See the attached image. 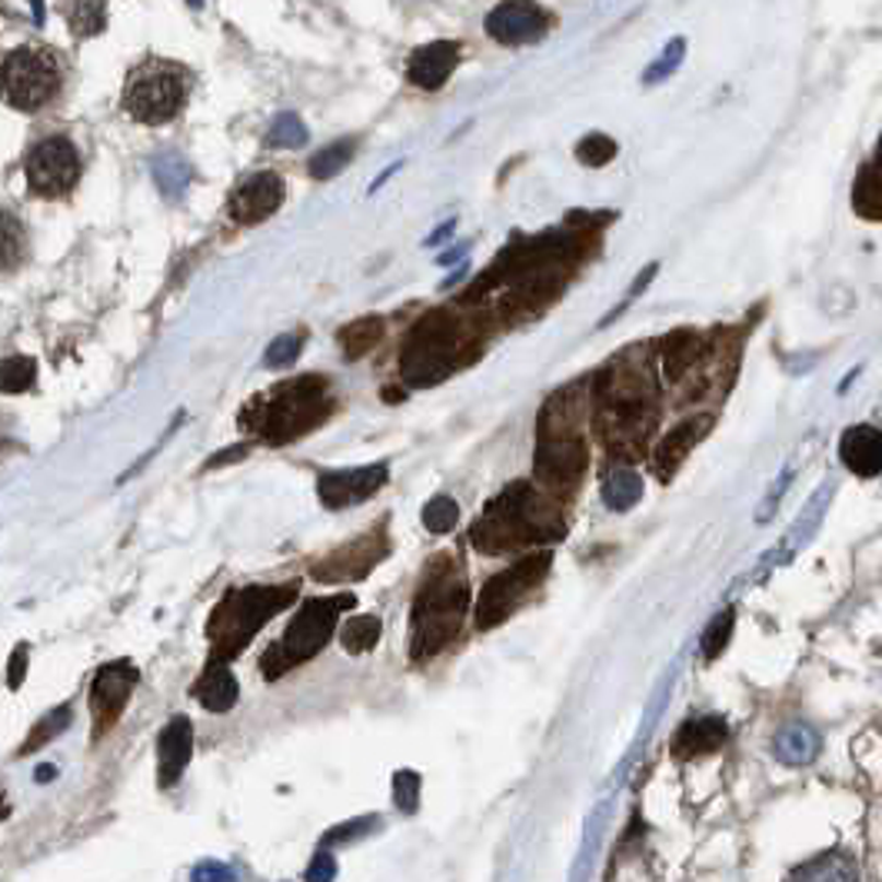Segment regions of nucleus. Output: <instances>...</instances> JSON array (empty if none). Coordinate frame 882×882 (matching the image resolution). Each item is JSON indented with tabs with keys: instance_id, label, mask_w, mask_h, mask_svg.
Wrapping results in <instances>:
<instances>
[{
	"instance_id": "nucleus-1",
	"label": "nucleus",
	"mask_w": 882,
	"mask_h": 882,
	"mask_svg": "<svg viewBox=\"0 0 882 882\" xmlns=\"http://www.w3.org/2000/svg\"><path fill=\"white\" fill-rule=\"evenodd\" d=\"M470 610V583L457 556L439 553L426 563L410 613V656L430 659L444 652L463 630Z\"/></svg>"
},
{
	"instance_id": "nucleus-2",
	"label": "nucleus",
	"mask_w": 882,
	"mask_h": 882,
	"mask_svg": "<svg viewBox=\"0 0 882 882\" xmlns=\"http://www.w3.org/2000/svg\"><path fill=\"white\" fill-rule=\"evenodd\" d=\"M563 520L556 506L540 496L530 483L506 486L473 524L470 540L480 553H513L530 543H553L563 537Z\"/></svg>"
},
{
	"instance_id": "nucleus-3",
	"label": "nucleus",
	"mask_w": 882,
	"mask_h": 882,
	"mask_svg": "<svg viewBox=\"0 0 882 882\" xmlns=\"http://www.w3.org/2000/svg\"><path fill=\"white\" fill-rule=\"evenodd\" d=\"M600 436L620 454H636L656 423V384L649 363H633V353L603 374L600 387Z\"/></svg>"
},
{
	"instance_id": "nucleus-4",
	"label": "nucleus",
	"mask_w": 882,
	"mask_h": 882,
	"mask_svg": "<svg viewBox=\"0 0 882 882\" xmlns=\"http://www.w3.org/2000/svg\"><path fill=\"white\" fill-rule=\"evenodd\" d=\"M583 410L586 400L579 397V387L560 390L550 397L540 416V436H537V480L550 493H573L590 463L583 439Z\"/></svg>"
},
{
	"instance_id": "nucleus-5",
	"label": "nucleus",
	"mask_w": 882,
	"mask_h": 882,
	"mask_svg": "<svg viewBox=\"0 0 882 882\" xmlns=\"http://www.w3.org/2000/svg\"><path fill=\"white\" fill-rule=\"evenodd\" d=\"M301 586L297 583H280V586H244V590H231L210 613L207 623V639L213 663H227V659L240 656L250 639L277 616L283 613L293 600H297Z\"/></svg>"
},
{
	"instance_id": "nucleus-6",
	"label": "nucleus",
	"mask_w": 882,
	"mask_h": 882,
	"mask_svg": "<svg viewBox=\"0 0 882 882\" xmlns=\"http://www.w3.org/2000/svg\"><path fill=\"white\" fill-rule=\"evenodd\" d=\"M356 600L350 593H337V597H320V600H307L297 616H293L283 630V636L260 656V673L267 680H280L283 673L304 667L307 659H314L330 636L337 633V623L343 616V610H350Z\"/></svg>"
},
{
	"instance_id": "nucleus-7",
	"label": "nucleus",
	"mask_w": 882,
	"mask_h": 882,
	"mask_svg": "<svg viewBox=\"0 0 882 882\" xmlns=\"http://www.w3.org/2000/svg\"><path fill=\"white\" fill-rule=\"evenodd\" d=\"M330 413V393L327 384L317 377H301L293 384H283L257 407V433L270 444H286L297 439L307 430H314Z\"/></svg>"
},
{
	"instance_id": "nucleus-8",
	"label": "nucleus",
	"mask_w": 882,
	"mask_h": 882,
	"mask_svg": "<svg viewBox=\"0 0 882 882\" xmlns=\"http://www.w3.org/2000/svg\"><path fill=\"white\" fill-rule=\"evenodd\" d=\"M187 70L167 60H146L133 70L124 91V107L140 124H167L180 114L187 101Z\"/></svg>"
},
{
	"instance_id": "nucleus-9",
	"label": "nucleus",
	"mask_w": 882,
	"mask_h": 882,
	"mask_svg": "<svg viewBox=\"0 0 882 882\" xmlns=\"http://www.w3.org/2000/svg\"><path fill=\"white\" fill-rule=\"evenodd\" d=\"M550 563H553V556L543 550V553L524 556L520 563H513V566L499 569L496 576H490L486 586L480 590V600H477V626L493 630V626L506 623L543 586Z\"/></svg>"
},
{
	"instance_id": "nucleus-10",
	"label": "nucleus",
	"mask_w": 882,
	"mask_h": 882,
	"mask_svg": "<svg viewBox=\"0 0 882 882\" xmlns=\"http://www.w3.org/2000/svg\"><path fill=\"white\" fill-rule=\"evenodd\" d=\"M60 67L44 47H21L0 67V91L17 110H40L57 97Z\"/></svg>"
},
{
	"instance_id": "nucleus-11",
	"label": "nucleus",
	"mask_w": 882,
	"mask_h": 882,
	"mask_svg": "<svg viewBox=\"0 0 882 882\" xmlns=\"http://www.w3.org/2000/svg\"><path fill=\"white\" fill-rule=\"evenodd\" d=\"M460 346H463V340H460L457 327H450V320H444V314H436L433 320L416 327V333L403 353V377L413 387L439 384L457 371Z\"/></svg>"
},
{
	"instance_id": "nucleus-12",
	"label": "nucleus",
	"mask_w": 882,
	"mask_h": 882,
	"mask_svg": "<svg viewBox=\"0 0 882 882\" xmlns=\"http://www.w3.org/2000/svg\"><path fill=\"white\" fill-rule=\"evenodd\" d=\"M387 556H390V537H387V527L380 524L371 533H363L337 546L333 553H327L320 563H314L310 576L317 583H353V579H363L366 573H374Z\"/></svg>"
},
{
	"instance_id": "nucleus-13",
	"label": "nucleus",
	"mask_w": 882,
	"mask_h": 882,
	"mask_svg": "<svg viewBox=\"0 0 882 882\" xmlns=\"http://www.w3.org/2000/svg\"><path fill=\"white\" fill-rule=\"evenodd\" d=\"M81 177V154L67 137H47L27 154V180L40 197H63Z\"/></svg>"
},
{
	"instance_id": "nucleus-14",
	"label": "nucleus",
	"mask_w": 882,
	"mask_h": 882,
	"mask_svg": "<svg viewBox=\"0 0 882 882\" xmlns=\"http://www.w3.org/2000/svg\"><path fill=\"white\" fill-rule=\"evenodd\" d=\"M140 673L127 659H117V663H107L97 670L94 683H91V716H94V737H104V732L114 729V722L124 716L130 693L137 686Z\"/></svg>"
},
{
	"instance_id": "nucleus-15",
	"label": "nucleus",
	"mask_w": 882,
	"mask_h": 882,
	"mask_svg": "<svg viewBox=\"0 0 882 882\" xmlns=\"http://www.w3.org/2000/svg\"><path fill=\"white\" fill-rule=\"evenodd\" d=\"M486 34L506 47L533 44L546 34V14L533 0H503L486 17Z\"/></svg>"
},
{
	"instance_id": "nucleus-16",
	"label": "nucleus",
	"mask_w": 882,
	"mask_h": 882,
	"mask_svg": "<svg viewBox=\"0 0 882 882\" xmlns=\"http://www.w3.org/2000/svg\"><path fill=\"white\" fill-rule=\"evenodd\" d=\"M387 463H374V467H353V470H330L317 480V493L320 503L327 509H343V506H356L363 499H371L384 483H387Z\"/></svg>"
},
{
	"instance_id": "nucleus-17",
	"label": "nucleus",
	"mask_w": 882,
	"mask_h": 882,
	"mask_svg": "<svg viewBox=\"0 0 882 882\" xmlns=\"http://www.w3.org/2000/svg\"><path fill=\"white\" fill-rule=\"evenodd\" d=\"M280 203H283V180L277 174L263 170V174L247 177L237 187V193L231 200V213H234V220H240V224H257V220L270 216Z\"/></svg>"
},
{
	"instance_id": "nucleus-18",
	"label": "nucleus",
	"mask_w": 882,
	"mask_h": 882,
	"mask_svg": "<svg viewBox=\"0 0 882 882\" xmlns=\"http://www.w3.org/2000/svg\"><path fill=\"white\" fill-rule=\"evenodd\" d=\"M190 753H193V726L187 716H174L157 740V776L164 789L177 786V779L190 763Z\"/></svg>"
},
{
	"instance_id": "nucleus-19",
	"label": "nucleus",
	"mask_w": 882,
	"mask_h": 882,
	"mask_svg": "<svg viewBox=\"0 0 882 882\" xmlns=\"http://www.w3.org/2000/svg\"><path fill=\"white\" fill-rule=\"evenodd\" d=\"M460 60V47L454 40H436V44H426L420 47L410 63H407V78L423 87V91H436V87H444L447 78L454 73Z\"/></svg>"
},
{
	"instance_id": "nucleus-20",
	"label": "nucleus",
	"mask_w": 882,
	"mask_h": 882,
	"mask_svg": "<svg viewBox=\"0 0 882 882\" xmlns=\"http://www.w3.org/2000/svg\"><path fill=\"white\" fill-rule=\"evenodd\" d=\"M709 423H713L709 416H693V420L673 426V433L663 436V444L656 447V457H652V467H656V477L659 480H670L683 467V460L690 457V450L706 436Z\"/></svg>"
},
{
	"instance_id": "nucleus-21",
	"label": "nucleus",
	"mask_w": 882,
	"mask_h": 882,
	"mask_svg": "<svg viewBox=\"0 0 882 882\" xmlns=\"http://www.w3.org/2000/svg\"><path fill=\"white\" fill-rule=\"evenodd\" d=\"M839 457L856 477H879L882 473V430L875 426H849L839 439Z\"/></svg>"
},
{
	"instance_id": "nucleus-22",
	"label": "nucleus",
	"mask_w": 882,
	"mask_h": 882,
	"mask_svg": "<svg viewBox=\"0 0 882 882\" xmlns=\"http://www.w3.org/2000/svg\"><path fill=\"white\" fill-rule=\"evenodd\" d=\"M726 737H729V726L722 716L686 719L673 737V753H677V760H696V756L716 753L726 743Z\"/></svg>"
},
{
	"instance_id": "nucleus-23",
	"label": "nucleus",
	"mask_w": 882,
	"mask_h": 882,
	"mask_svg": "<svg viewBox=\"0 0 882 882\" xmlns=\"http://www.w3.org/2000/svg\"><path fill=\"white\" fill-rule=\"evenodd\" d=\"M193 696H197L200 706L210 709V713H227V709H234L237 699H240V683H237V677L227 670V663H210V667L203 670V677L197 680Z\"/></svg>"
},
{
	"instance_id": "nucleus-24",
	"label": "nucleus",
	"mask_w": 882,
	"mask_h": 882,
	"mask_svg": "<svg viewBox=\"0 0 882 882\" xmlns=\"http://www.w3.org/2000/svg\"><path fill=\"white\" fill-rule=\"evenodd\" d=\"M786 882H862V879H859V866H856V859L849 852L830 849V852H823V856H816L810 862L796 866L786 875Z\"/></svg>"
},
{
	"instance_id": "nucleus-25",
	"label": "nucleus",
	"mask_w": 882,
	"mask_h": 882,
	"mask_svg": "<svg viewBox=\"0 0 882 882\" xmlns=\"http://www.w3.org/2000/svg\"><path fill=\"white\" fill-rule=\"evenodd\" d=\"M823 740H820V732L813 726H805V722H789L776 732V740H773V750H776V760H783L786 766H805V763H813L816 753H820Z\"/></svg>"
},
{
	"instance_id": "nucleus-26",
	"label": "nucleus",
	"mask_w": 882,
	"mask_h": 882,
	"mask_svg": "<svg viewBox=\"0 0 882 882\" xmlns=\"http://www.w3.org/2000/svg\"><path fill=\"white\" fill-rule=\"evenodd\" d=\"M643 496V480L630 467H613L603 480V503L616 513H626L639 503Z\"/></svg>"
},
{
	"instance_id": "nucleus-27",
	"label": "nucleus",
	"mask_w": 882,
	"mask_h": 882,
	"mask_svg": "<svg viewBox=\"0 0 882 882\" xmlns=\"http://www.w3.org/2000/svg\"><path fill=\"white\" fill-rule=\"evenodd\" d=\"M154 180L167 200H180L190 184V164L180 154H161L154 161Z\"/></svg>"
},
{
	"instance_id": "nucleus-28",
	"label": "nucleus",
	"mask_w": 882,
	"mask_h": 882,
	"mask_svg": "<svg viewBox=\"0 0 882 882\" xmlns=\"http://www.w3.org/2000/svg\"><path fill=\"white\" fill-rule=\"evenodd\" d=\"M384 636V623L380 616H350L340 630V643L346 646V652H366L374 649Z\"/></svg>"
},
{
	"instance_id": "nucleus-29",
	"label": "nucleus",
	"mask_w": 882,
	"mask_h": 882,
	"mask_svg": "<svg viewBox=\"0 0 882 882\" xmlns=\"http://www.w3.org/2000/svg\"><path fill=\"white\" fill-rule=\"evenodd\" d=\"M24 260V227L8 210H0V270H14Z\"/></svg>"
},
{
	"instance_id": "nucleus-30",
	"label": "nucleus",
	"mask_w": 882,
	"mask_h": 882,
	"mask_svg": "<svg viewBox=\"0 0 882 882\" xmlns=\"http://www.w3.org/2000/svg\"><path fill=\"white\" fill-rule=\"evenodd\" d=\"M699 350H703V340L690 330L677 333L670 340V353H667V374L670 377H683L686 371H693L696 360H699Z\"/></svg>"
},
{
	"instance_id": "nucleus-31",
	"label": "nucleus",
	"mask_w": 882,
	"mask_h": 882,
	"mask_svg": "<svg viewBox=\"0 0 882 882\" xmlns=\"http://www.w3.org/2000/svg\"><path fill=\"white\" fill-rule=\"evenodd\" d=\"M683 57H686V37H673V40L663 47V54H659V57L643 70V84H663L667 78H673V73L680 70V63H683Z\"/></svg>"
},
{
	"instance_id": "nucleus-32",
	"label": "nucleus",
	"mask_w": 882,
	"mask_h": 882,
	"mask_svg": "<svg viewBox=\"0 0 882 882\" xmlns=\"http://www.w3.org/2000/svg\"><path fill=\"white\" fill-rule=\"evenodd\" d=\"M70 726V706H57V709H50L34 729H31V737H27V743L21 746V753H37V750H44L50 740H57L60 732Z\"/></svg>"
},
{
	"instance_id": "nucleus-33",
	"label": "nucleus",
	"mask_w": 882,
	"mask_h": 882,
	"mask_svg": "<svg viewBox=\"0 0 882 882\" xmlns=\"http://www.w3.org/2000/svg\"><path fill=\"white\" fill-rule=\"evenodd\" d=\"M457 524H460V506H457V499H450V496H433V499L423 506V527H426L430 533L444 537V533H450Z\"/></svg>"
},
{
	"instance_id": "nucleus-34",
	"label": "nucleus",
	"mask_w": 882,
	"mask_h": 882,
	"mask_svg": "<svg viewBox=\"0 0 882 882\" xmlns=\"http://www.w3.org/2000/svg\"><path fill=\"white\" fill-rule=\"evenodd\" d=\"M37 377V363L31 356H11L0 363V390L4 393H24L34 387Z\"/></svg>"
},
{
	"instance_id": "nucleus-35",
	"label": "nucleus",
	"mask_w": 882,
	"mask_h": 882,
	"mask_svg": "<svg viewBox=\"0 0 882 882\" xmlns=\"http://www.w3.org/2000/svg\"><path fill=\"white\" fill-rule=\"evenodd\" d=\"M380 333H384V324L366 317V320H356L346 330H340V346L346 350V356H360L380 340Z\"/></svg>"
},
{
	"instance_id": "nucleus-36",
	"label": "nucleus",
	"mask_w": 882,
	"mask_h": 882,
	"mask_svg": "<svg viewBox=\"0 0 882 882\" xmlns=\"http://www.w3.org/2000/svg\"><path fill=\"white\" fill-rule=\"evenodd\" d=\"M270 146H286V151H293V146H304L307 143V127L297 114H280L273 124H270V133H267Z\"/></svg>"
},
{
	"instance_id": "nucleus-37",
	"label": "nucleus",
	"mask_w": 882,
	"mask_h": 882,
	"mask_svg": "<svg viewBox=\"0 0 882 882\" xmlns=\"http://www.w3.org/2000/svg\"><path fill=\"white\" fill-rule=\"evenodd\" d=\"M350 154H353V140L330 143V146H324V151L310 161V174L317 180H330V177H337L343 170V164L350 161Z\"/></svg>"
},
{
	"instance_id": "nucleus-38",
	"label": "nucleus",
	"mask_w": 882,
	"mask_h": 882,
	"mask_svg": "<svg viewBox=\"0 0 882 882\" xmlns=\"http://www.w3.org/2000/svg\"><path fill=\"white\" fill-rule=\"evenodd\" d=\"M576 157L586 164V167H603L616 157V140L607 137V133H590L576 143Z\"/></svg>"
},
{
	"instance_id": "nucleus-39",
	"label": "nucleus",
	"mask_w": 882,
	"mask_h": 882,
	"mask_svg": "<svg viewBox=\"0 0 882 882\" xmlns=\"http://www.w3.org/2000/svg\"><path fill=\"white\" fill-rule=\"evenodd\" d=\"M732 623H737V613H732V610H722V613H716L713 623L703 630V656H706V659H716V656L726 649V643H729V636H732Z\"/></svg>"
},
{
	"instance_id": "nucleus-40",
	"label": "nucleus",
	"mask_w": 882,
	"mask_h": 882,
	"mask_svg": "<svg viewBox=\"0 0 882 882\" xmlns=\"http://www.w3.org/2000/svg\"><path fill=\"white\" fill-rule=\"evenodd\" d=\"M420 776L413 769H400L393 776V802L400 805L403 813H416V805H420Z\"/></svg>"
},
{
	"instance_id": "nucleus-41",
	"label": "nucleus",
	"mask_w": 882,
	"mask_h": 882,
	"mask_svg": "<svg viewBox=\"0 0 882 882\" xmlns=\"http://www.w3.org/2000/svg\"><path fill=\"white\" fill-rule=\"evenodd\" d=\"M377 826H380V820H377V816H360V820H350V823H343V826H333V830L324 836V846H343V843H353V839L366 836V833L377 830Z\"/></svg>"
},
{
	"instance_id": "nucleus-42",
	"label": "nucleus",
	"mask_w": 882,
	"mask_h": 882,
	"mask_svg": "<svg viewBox=\"0 0 882 882\" xmlns=\"http://www.w3.org/2000/svg\"><path fill=\"white\" fill-rule=\"evenodd\" d=\"M656 270H659V263H649L646 270H639V273H636V280H633V286H630V293H626V297H623V301H620V304H616V307H613V310H610V314L600 320V327H610L613 320H620V314H626V307H630V304H636V301H639V293L649 286V280L656 277Z\"/></svg>"
},
{
	"instance_id": "nucleus-43",
	"label": "nucleus",
	"mask_w": 882,
	"mask_h": 882,
	"mask_svg": "<svg viewBox=\"0 0 882 882\" xmlns=\"http://www.w3.org/2000/svg\"><path fill=\"white\" fill-rule=\"evenodd\" d=\"M297 353H301V337H277V340L267 346L263 363H267V366H286V363L297 360Z\"/></svg>"
},
{
	"instance_id": "nucleus-44",
	"label": "nucleus",
	"mask_w": 882,
	"mask_h": 882,
	"mask_svg": "<svg viewBox=\"0 0 882 882\" xmlns=\"http://www.w3.org/2000/svg\"><path fill=\"white\" fill-rule=\"evenodd\" d=\"M190 882H237V872L227 866V862H216V859H207L200 866H193L190 872Z\"/></svg>"
},
{
	"instance_id": "nucleus-45",
	"label": "nucleus",
	"mask_w": 882,
	"mask_h": 882,
	"mask_svg": "<svg viewBox=\"0 0 882 882\" xmlns=\"http://www.w3.org/2000/svg\"><path fill=\"white\" fill-rule=\"evenodd\" d=\"M304 879H307V882H333V879H337V859H333L330 852H317L314 862L307 866Z\"/></svg>"
},
{
	"instance_id": "nucleus-46",
	"label": "nucleus",
	"mask_w": 882,
	"mask_h": 882,
	"mask_svg": "<svg viewBox=\"0 0 882 882\" xmlns=\"http://www.w3.org/2000/svg\"><path fill=\"white\" fill-rule=\"evenodd\" d=\"M8 686L11 690H17L21 683H24V677H27V646H17L14 652H11V667H8Z\"/></svg>"
},
{
	"instance_id": "nucleus-47",
	"label": "nucleus",
	"mask_w": 882,
	"mask_h": 882,
	"mask_svg": "<svg viewBox=\"0 0 882 882\" xmlns=\"http://www.w3.org/2000/svg\"><path fill=\"white\" fill-rule=\"evenodd\" d=\"M34 779H37V783H54V779H57V766H54V763H40V766L34 769Z\"/></svg>"
},
{
	"instance_id": "nucleus-48",
	"label": "nucleus",
	"mask_w": 882,
	"mask_h": 882,
	"mask_svg": "<svg viewBox=\"0 0 882 882\" xmlns=\"http://www.w3.org/2000/svg\"><path fill=\"white\" fill-rule=\"evenodd\" d=\"M450 231H454V220H447V224H444V227H439V231H433V234H430V240H426V244H430V247H436V244H444V240H447V234H450Z\"/></svg>"
},
{
	"instance_id": "nucleus-49",
	"label": "nucleus",
	"mask_w": 882,
	"mask_h": 882,
	"mask_svg": "<svg viewBox=\"0 0 882 882\" xmlns=\"http://www.w3.org/2000/svg\"><path fill=\"white\" fill-rule=\"evenodd\" d=\"M190 8H200V0H190Z\"/></svg>"
}]
</instances>
